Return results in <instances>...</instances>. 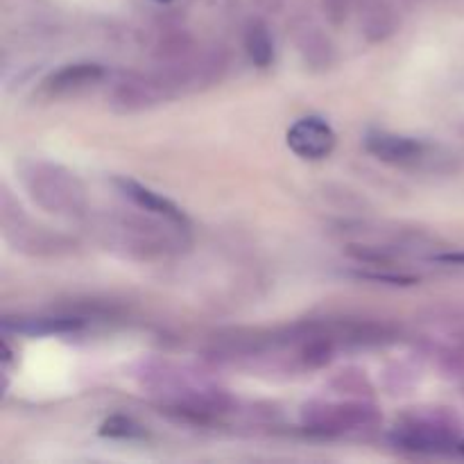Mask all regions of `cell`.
<instances>
[{
    "mask_svg": "<svg viewBox=\"0 0 464 464\" xmlns=\"http://www.w3.org/2000/svg\"><path fill=\"white\" fill-rule=\"evenodd\" d=\"M21 177L30 198L45 211L57 216H80L84 211V186L66 168L34 161L23 168Z\"/></svg>",
    "mask_w": 464,
    "mask_h": 464,
    "instance_id": "cell-1",
    "label": "cell"
},
{
    "mask_svg": "<svg viewBox=\"0 0 464 464\" xmlns=\"http://www.w3.org/2000/svg\"><path fill=\"white\" fill-rule=\"evenodd\" d=\"M288 145L297 157L306 161H320L334 152L335 131L320 116L299 118L288 130Z\"/></svg>",
    "mask_w": 464,
    "mask_h": 464,
    "instance_id": "cell-2",
    "label": "cell"
},
{
    "mask_svg": "<svg viewBox=\"0 0 464 464\" xmlns=\"http://www.w3.org/2000/svg\"><path fill=\"white\" fill-rule=\"evenodd\" d=\"M365 150L379 161L392 166H417L426 157V145L421 140L392 131H370L365 136Z\"/></svg>",
    "mask_w": 464,
    "mask_h": 464,
    "instance_id": "cell-3",
    "label": "cell"
},
{
    "mask_svg": "<svg viewBox=\"0 0 464 464\" xmlns=\"http://www.w3.org/2000/svg\"><path fill=\"white\" fill-rule=\"evenodd\" d=\"M379 420L376 411L365 403H344V406L306 408L304 421L315 430H347L370 426Z\"/></svg>",
    "mask_w": 464,
    "mask_h": 464,
    "instance_id": "cell-4",
    "label": "cell"
},
{
    "mask_svg": "<svg viewBox=\"0 0 464 464\" xmlns=\"http://www.w3.org/2000/svg\"><path fill=\"white\" fill-rule=\"evenodd\" d=\"M104 77V68L100 63L80 62L62 66L59 71L50 72L44 82H41V95L44 98H68L80 91L89 89V86L98 84Z\"/></svg>",
    "mask_w": 464,
    "mask_h": 464,
    "instance_id": "cell-5",
    "label": "cell"
},
{
    "mask_svg": "<svg viewBox=\"0 0 464 464\" xmlns=\"http://www.w3.org/2000/svg\"><path fill=\"white\" fill-rule=\"evenodd\" d=\"M394 444L399 449L420 453H435L444 451L453 444V433L447 426L438 421H411L406 426H397L392 435Z\"/></svg>",
    "mask_w": 464,
    "mask_h": 464,
    "instance_id": "cell-6",
    "label": "cell"
},
{
    "mask_svg": "<svg viewBox=\"0 0 464 464\" xmlns=\"http://www.w3.org/2000/svg\"><path fill=\"white\" fill-rule=\"evenodd\" d=\"M170 93L166 82L161 77L150 80V77H131V80L121 82L111 95V104L118 111H140L152 104L161 102Z\"/></svg>",
    "mask_w": 464,
    "mask_h": 464,
    "instance_id": "cell-7",
    "label": "cell"
},
{
    "mask_svg": "<svg viewBox=\"0 0 464 464\" xmlns=\"http://www.w3.org/2000/svg\"><path fill=\"white\" fill-rule=\"evenodd\" d=\"M116 186L131 204H136V207L143 208V211L152 213V216L157 218H163V220L168 222H175V225H188V218L184 216V211H181L175 202H170V199L163 198V195L154 193L148 186L139 184V181L134 179H116Z\"/></svg>",
    "mask_w": 464,
    "mask_h": 464,
    "instance_id": "cell-8",
    "label": "cell"
},
{
    "mask_svg": "<svg viewBox=\"0 0 464 464\" xmlns=\"http://www.w3.org/2000/svg\"><path fill=\"white\" fill-rule=\"evenodd\" d=\"M397 30V14L385 0H370L362 12V32L370 41L388 39Z\"/></svg>",
    "mask_w": 464,
    "mask_h": 464,
    "instance_id": "cell-9",
    "label": "cell"
},
{
    "mask_svg": "<svg viewBox=\"0 0 464 464\" xmlns=\"http://www.w3.org/2000/svg\"><path fill=\"white\" fill-rule=\"evenodd\" d=\"M5 329L27 335H53V334H72L82 329V320L77 317H27V320H5Z\"/></svg>",
    "mask_w": 464,
    "mask_h": 464,
    "instance_id": "cell-10",
    "label": "cell"
},
{
    "mask_svg": "<svg viewBox=\"0 0 464 464\" xmlns=\"http://www.w3.org/2000/svg\"><path fill=\"white\" fill-rule=\"evenodd\" d=\"M297 48L302 53L304 62L311 63L313 68H329L335 62L334 44L317 27H306L297 36Z\"/></svg>",
    "mask_w": 464,
    "mask_h": 464,
    "instance_id": "cell-11",
    "label": "cell"
},
{
    "mask_svg": "<svg viewBox=\"0 0 464 464\" xmlns=\"http://www.w3.org/2000/svg\"><path fill=\"white\" fill-rule=\"evenodd\" d=\"M245 50L252 59L254 66L267 68L275 62V41H272L270 27L263 21H252L245 30Z\"/></svg>",
    "mask_w": 464,
    "mask_h": 464,
    "instance_id": "cell-12",
    "label": "cell"
},
{
    "mask_svg": "<svg viewBox=\"0 0 464 464\" xmlns=\"http://www.w3.org/2000/svg\"><path fill=\"white\" fill-rule=\"evenodd\" d=\"M100 433L109 435V438L136 440V438H143L145 430H143V426H139L134 420H130V417L116 415V417H111V420L104 421L102 430H100Z\"/></svg>",
    "mask_w": 464,
    "mask_h": 464,
    "instance_id": "cell-13",
    "label": "cell"
},
{
    "mask_svg": "<svg viewBox=\"0 0 464 464\" xmlns=\"http://www.w3.org/2000/svg\"><path fill=\"white\" fill-rule=\"evenodd\" d=\"M320 7L322 12H324L326 21L334 27H340L347 23L353 7V0H320Z\"/></svg>",
    "mask_w": 464,
    "mask_h": 464,
    "instance_id": "cell-14",
    "label": "cell"
},
{
    "mask_svg": "<svg viewBox=\"0 0 464 464\" xmlns=\"http://www.w3.org/2000/svg\"><path fill=\"white\" fill-rule=\"evenodd\" d=\"M435 261H442V263H464V254H444V256H435Z\"/></svg>",
    "mask_w": 464,
    "mask_h": 464,
    "instance_id": "cell-15",
    "label": "cell"
},
{
    "mask_svg": "<svg viewBox=\"0 0 464 464\" xmlns=\"http://www.w3.org/2000/svg\"><path fill=\"white\" fill-rule=\"evenodd\" d=\"M458 449H460V453H464V442L458 444Z\"/></svg>",
    "mask_w": 464,
    "mask_h": 464,
    "instance_id": "cell-16",
    "label": "cell"
}]
</instances>
